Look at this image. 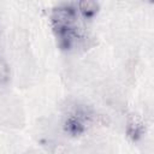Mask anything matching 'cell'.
Masks as SVG:
<instances>
[{
	"label": "cell",
	"instance_id": "6da1fadb",
	"mask_svg": "<svg viewBox=\"0 0 154 154\" xmlns=\"http://www.w3.org/2000/svg\"><path fill=\"white\" fill-rule=\"evenodd\" d=\"M77 4L64 2L54 7L52 12V26L59 40L60 47L69 49L78 37L75 23L77 19Z\"/></svg>",
	"mask_w": 154,
	"mask_h": 154
},
{
	"label": "cell",
	"instance_id": "7a4b0ae2",
	"mask_svg": "<svg viewBox=\"0 0 154 154\" xmlns=\"http://www.w3.org/2000/svg\"><path fill=\"white\" fill-rule=\"evenodd\" d=\"M81 112H75L65 122V130L71 135H79L85 130L87 117Z\"/></svg>",
	"mask_w": 154,
	"mask_h": 154
},
{
	"label": "cell",
	"instance_id": "3957f363",
	"mask_svg": "<svg viewBox=\"0 0 154 154\" xmlns=\"http://www.w3.org/2000/svg\"><path fill=\"white\" fill-rule=\"evenodd\" d=\"M77 10L81 12V14L84 18L89 19V18H93L97 13L99 4L95 1H82L77 4Z\"/></svg>",
	"mask_w": 154,
	"mask_h": 154
},
{
	"label": "cell",
	"instance_id": "277c9868",
	"mask_svg": "<svg viewBox=\"0 0 154 154\" xmlns=\"http://www.w3.org/2000/svg\"><path fill=\"white\" fill-rule=\"evenodd\" d=\"M142 132H143L142 123L136 117H131L129 123H128V135L132 140H138L141 137Z\"/></svg>",
	"mask_w": 154,
	"mask_h": 154
},
{
	"label": "cell",
	"instance_id": "5b68a950",
	"mask_svg": "<svg viewBox=\"0 0 154 154\" xmlns=\"http://www.w3.org/2000/svg\"><path fill=\"white\" fill-rule=\"evenodd\" d=\"M10 78V69L2 57H0V84H5Z\"/></svg>",
	"mask_w": 154,
	"mask_h": 154
}]
</instances>
